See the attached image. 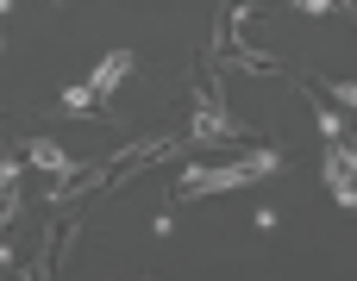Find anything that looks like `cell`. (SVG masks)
<instances>
[{
	"mask_svg": "<svg viewBox=\"0 0 357 281\" xmlns=\"http://www.w3.org/2000/svg\"><path fill=\"white\" fill-rule=\"evenodd\" d=\"M295 6H301V13H333L339 0H295Z\"/></svg>",
	"mask_w": 357,
	"mask_h": 281,
	"instance_id": "9c48e42d",
	"label": "cell"
},
{
	"mask_svg": "<svg viewBox=\"0 0 357 281\" xmlns=\"http://www.w3.org/2000/svg\"><path fill=\"white\" fill-rule=\"evenodd\" d=\"M276 163H282L276 150H245L238 163H220V169H188V175H182V194H226V188H245V182L270 175Z\"/></svg>",
	"mask_w": 357,
	"mask_h": 281,
	"instance_id": "6da1fadb",
	"label": "cell"
},
{
	"mask_svg": "<svg viewBox=\"0 0 357 281\" xmlns=\"http://www.w3.org/2000/svg\"><path fill=\"white\" fill-rule=\"evenodd\" d=\"M326 182H333L339 207H351V213H357V144H351V138L326 150Z\"/></svg>",
	"mask_w": 357,
	"mask_h": 281,
	"instance_id": "7a4b0ae2",
	"label": "cell"
},
{
	"mask_svg": "<svg viewBox=\"0 0 357 281\" xmlns=\"http://www.w3.org/2000/svg\"><path fill=\"white\" fill-rule=\"evenodd\" d=\"M132 63H138V50H113V56H100V63H94V75H88L82 88H88L94 100H107V94H113V88L132 75Z\"/></svg>",
	"mask_w": 357,
	"mask_h": 281,
	"instance_id": "3957f363",
	"label": "cell"
},
{
	"mask_svg": "<svg viewBox=\"0 0 357 281\" xmlns=\"http://www.w3.org/2000/svg\"><path fill=\"white\" fill-rule=\"evenodd\" d=\"M94 106H100V100H94L88 88H69V94H63V113H94Z\"/></svg>",
	"mask_w": 357,
	"mask_h": 281,
	"instance_id": "52a82bcc",
	"label": "cell"
},
{
	"mask_svg": "<svg viewBox=\"0 0 357 281\" xmlns=\"http://www.w3.org/2000/svg\"><path fill=\"white\" fill-rule=\"evenodd\" d=\"M25 150H31V163H38V169H56V175H69V169H75V163H69V150H56V144H44V138H38V144H25Z\"/></svg>",
	"mask_w": 357,
	"mask_h": 281,
	"instance_id": "5b68a950",
	"label": "cell"
},
{
	"mask_svg": "<svg viewBox=\"0 0 357 281\" xmlns=\"http://www.w3.org/2000/svg\"><path fill=\"white\" fill-rule=\"evenodd\" d=\"M19 213V188H13V169H0V225Z\"/></svg>",
	"mask_w": 357,
	"mask_h": 281,
	"instance_id": "8992f818",
	"label": "cell"
},
{
	"mask_svg": "<svg viewBox=\"0 0 357 281\" xmlns=\"http://www.w3.org/2000/svg\"><path fill=\"white\" fill-rule=\"evenodd\" d=\"M195 138L226 144V138H245V125H232V119H226V106H220V94H207V100L195 106Z\"/></svg>",
	"mask_w": 357,
	"mask_h": 281,
	"instance_id": "277c9868",
	"label": "cell"
},
{
	"mask_svg": "<svg viewBox=\"0 0 357 281\" xmlns=\"http://www.w3.org/2000/svg\"><path fill=\"white\" fill-rule=\"evenodd\" d=\"M326 94H333V100H345V106L357 113V81H326Z\"/></svg>",
	"mask_w": 357,
	"mask_h": 281,
	"instance_id": "ba28073f",
	"label": "cell"
}]
</instances>
